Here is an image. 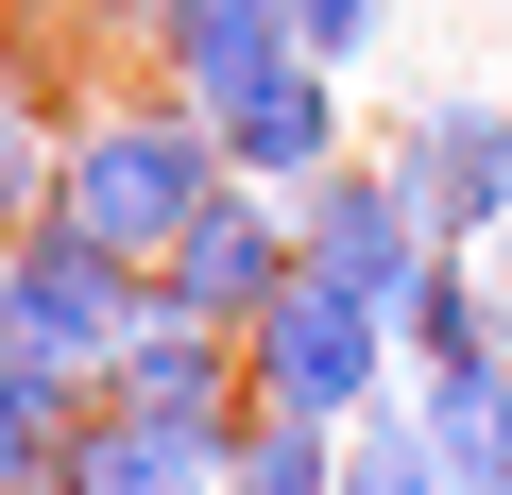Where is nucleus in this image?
<instances>
[{
    "label": "nucleus",
    "mask_w": 512,
    "mask_h": 495,
    "mask_svg": "<svg viewBox=\"0 0 512 495\" xmlns=\"http://www.w3.org/2000/svg\"><path fill=\"white\" fill-rule=\"evenodd\" d=\"M205 188H222V120L205 103H103L52 154V222H86L103 257H137V274L205 222Z\"/></svg>",
    "instance_id": "obj_1"
},
{
    "label": "nucleus",
    "mask_w": 512,
    "mask_h": 495,
    "mask_svg": "<svg viewBox=\"0 0 512 495\" xmlns=\"http://www.w3.org/2000/svg\"><path fill=\"white\" fill-rule=\"evenodd\" d=\"M239 359H256V393H274V410H325V427L393 410V308L342 291V274H291L274 308L239 325Z\"/></svg>",
    "instance_id": "obj_2"
},
{
    "label": "nucleus",
    "mask_w": 512,
    "mask_h": 495,
    "mask_svg": "<svg viewBox=\"0 0 512 495\" xmlns=\"http://www.w3.org/2000/svg\"><path fill=\"white\" fill-rule=\"evenodd\" d=\"M137 257H103V239L86 222H18V239H0V325H18L35 359H69L86 393H103V359H120V325H137Z\"/></svg>",
    "instance_id": "obj_3"
},
{
    "label": "nucleus",
    "mask_w": 512,
    "mask_h": 495,
    "mask_svg": "<svg viewBox=\"0 0 512 495\" xmlns=\"http://www.w3.org/2000/svg\"><path fill=\"white\" fill-rule=\"evenodd\" d=\"M291 274H308V222H274V188L222 171V188H205V222L154 257V308H188V325H256Z\"/></svg>",
    "instance_id": "obj_4"
},
{
    "label": "nucleus",
    "mask_w": 512,
    "mask_h": 495,
    "mask_svg": "<svg viewBox=\"0 0 512 495\" xmlns=\"http://www.w3.org/2000/svg\"><path fill=\"white\" fill-rule=\"evenodd\" d=\"M410 222L444 239V257H478V239H512V103H410V154H393Z\"/></svg>",
    "instance_id": "obj_5"
},
{
    "label": "nucleus",
    "mask_w": 512,
    "mask_h": 495,
    "mask_svg": "<svg viewBox=\"0 0 512 495\" xmlns=\"http://www.w3.org/2000/svg\"><path fill=\"white\" fill-rule=\"evenodd\" d=\"M239 393H256V359H239V325H188V308H154L137 291V325H120V359H103V410H154V427H239Z\"/></svg>",
    "instance_id": "obj_6"
},
{
    "label": "nucleus",
    "mask_w": 512,
    "mask_h": 495,
    "mask_svg": "<svg viewBox=\"0 0 512 495\" xmlns=\"http://www.w3.org/2000/svg\"><path fill=\"white\" fill-rule=\"evenodd\" d=\"M205 120H222V171H256V188H325V171H342V86H325V52H274V69L205 86Z\"/></svg>",
    "instance_id": "obj_7"
},
{
    "label": "nucleus",
    "mask_w": 512,
    "mask_h": 495,
    "mask_svg": "<svg viewBox=\"0 0 512 495\" xmlns=\"http://www.w3.org/2000/svg\"><path fill=\"white\" fill-rule=\"evenodd\" d=\"M291 222H308V274H342V291H376V308H393V291L444 257V239L410 222V188H393V171H325Z\"/></svg>",
    "instance_id": "obj_8"
},
{
    "label": "nucleus",
    "mask_w": 512,
    "mask_h": 495,
    "mask_svg": "<svg viewBox=\"0 0 512 495\" xmlns=\"http://www.w3.org/2000/svg\"><path fill=\"white\" fill-rule=\"evenodd\" d=\"M410 410H427V444H444L461 495H512V325L461 342V359H410Z\"/></svg>",
    "instance_id": "obj_9"
},
{
    "label": "nucleus",
    "mask_w": 512,
    "mask_h": 495,
    "mask_svg": "<svg viewBox=\"0 0 512 495\" xmlns=\"http://www.w3.org/2000/svg\"><path fill=\"white\" fill-rule=\"evenodd\" d=\"M52 495H222V444L86 393V427H69V478H52Z\"/></svg>",
    "instance_id": "obj_10"
},
{
    "label": "nucleus",
    "mask_w": 512,
    "mask_h": 495,
    "mask_svg": "<svg viewBox=\"0 0 512 495\" xmlns=\"http://www.w3.org/2000/svg\"><path fill=\"white\" fill-rule=\"evenodd\" d=\"M69 427H86V376L0 325V495H52L69 478Z\"/></svg>",
    "instance_id": "obj_11"
},
{
    "label": "nucleus",
    "mask_w": 512,
    "mask_h": 495,
    "mask_svg": "<svg viewBox=\"0 0 512 495\" xmlns=\"http://www.w3.org/2000/svg\"><path fill=\"white\" fill-rule=\"evenodd\" d=\"M222 495H342V427L239 393V427H222Z\"/></svg>",
    "instance_id": "obj_12"
},
{
    "label": "nucleus",
    "mask_w": 512,
    "mask_h": 495,
    "mask_svg": "<svg viewBox=\"0 0 512 495\" xmlns=\"http://www.w3.org/2000/svg\"><path fill=\"white\" fill-rule=\"evenodd\" d=\"M342 495H461V478H444V444H427V410H410V393H393V410H359V427H342Z\"/></svg>",
    "instance_id": "obj_13"
},
{
    "label": "nucleus",
    "mask_w": 512,
    "mask_h": 495,
    "mask_svg": "<svg viewBox=\"0 0 512 495\" xmlns=\"http://www.w3.org/2000/svg\"><path fill=\"white\" fill-rule=\"evenodd\" d=\"M461 342H495V308H478V257H427V274L393 291V359H461Z\"/></svg>",
    "instance_id": "obj_14"
},
{
    "label": "nucleus",
    "mask_w": 512,
    "mask_h": 495,
    "mask_svg": "<svg viewBox=\"0 0 512 495\" xmlns=\"http://www.w3.org/2000/svg\"><path fill=\"white\" fill-rule=\"evenodd\" d=\"M52 154H69V137L35 120V69L0 52V239H18V222H52Z\"/></svg>",
    "instance_id": "obj_15"
},
{
    "label": "nucleus",
    "mask_w": 512,
    "mask_h": 495,
    "mask_svg": "<svg viewBox=\"0 0 512 495\" xmlns=\"http://www.w3.org/2000/svg\"><path fill=\"white\" fill-rule=\"evenodd\" d=\"M291 18H308V52L342 69V52H376V35H393V0H291Z\"/></svg>",
    "instance_id": "obj_16"
},
{
    "label": "nucleus",
    "mask_w": 512,
    "mask_h": 495,
    "mask_svg": "<svg viewBox=\"0 0 512 495\" xmlns=\"http://www.w3.org/2000/svg\"><path fill=\"white\" fill-rule=\"evenodd\" d=\"M495 35H512V0H495Z\"/></svg>",
    "instance_id": "obj_17"
},
{
    "label": "nucleus",
    "mask_w": 512,
    "mask_h": 495,
    "mask_svg": "<svg viewBox=\"0 0 512 495\" xmlns=\"http://www.w3.org/2000/svg\"><path fill=\"white\" fill-rule=\"evenodd\" d=\"M154 18H171V0H154Z\"/></svg>",
    "instance_id": "obj_18"
}]
</instances>
